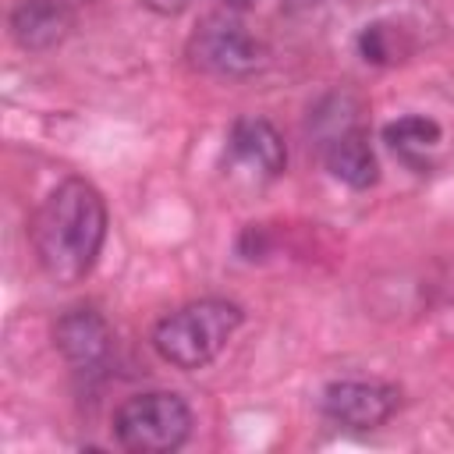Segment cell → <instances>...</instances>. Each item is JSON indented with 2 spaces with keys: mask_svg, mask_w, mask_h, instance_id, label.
<instances>
[{
  "mask_svg": "<svg viewBox=\"0 0 454 454\" xmlns=\"http://www.w3.org/2000/svg\"><path fill=\"white\" fill-rule=\"evenodd\" d=\"M238 326H241V309L234 301L202 298V301H188L174 309L170 316H163L153 330V348L174 369L195 372L227 348Z\"/></svg>",
  "mask_w": 454,
  "mask_h": 454,
  "instance_id": "7a4b0ae2",
  "label": "cell"
},
{
  "mask_svg": "<svg viewBox=\"0 0 454 454\" xmlns=\"http://www.w3.org/2000/svg\"><path fill=\"white\" fill-rule=\"evenodd\" d=\"M32 248L39 270L57 287L82 284L106 241V202L85 177L60 181L32 216Z\"/></svg>",
  "mask_w": 454,
  "mask_h": 454,
  "instance_id": "6da1fadb",
  "label": "cell"
},
{
  "mask_svg": "<svg viewBox=\"0 0 454 454\" xmlns=\"http://www.w3.org/2000/svg\"><path fill=\"white\" fill-rule=\"evenodd\" d=\"M319 404H323V415L337 426L376 429L397 411L401 390L394 383H380V380H340L323 390Z\"/></svg>",
  "mask_w": 454,
  "mask_h": 454,
  "instance_id": "5b68a950",
  "label": "cell"
},
{
  "mask_svg": "<svg viewBox=\"0 0 454 454\" xmlns=\"http://www.w3.org/2000/svg\"><path fill=\"white\" fill-rule=\"evenodd\" d=\"M227 156L238 170H245L255 181H273L287 167V149L277 128L266 117H238L227 135Z\"/></svg>",
  "mask_w": 454,
  "mask_h": 454,
  "instance_id": "8992f818",
  "label": "cell"
},
{
  "mask_svg": "<svg viewBox=\"0 0 454 454\" xmlns=\"http://www.w3.org/2000/svg\"><path fill=\"white\" fill-rule=\"evenodd\" d=\"M192 433V408L174 390L128 397L114 411V436L131 454H170Z\"/></svg>",
  "mask_w": 454,
  "mask_h": 454,
  "instance_id": "3957f363",
  "label": "cell"
},
{
  "mask_svg": "<svg viewBox=\"0 0 454 454\" xmlns=\"http://www.w3.org/2000/svg\"><path fill=\"white\" fill-rule=\"evenodd\" d=\"M383 142H387L394 153H401L404 160H415V156H422L426 149H433V145L440 142V124H436L433 117L411 114V117H401V121L387 124V128H383Z\"/></svg>",
  "mask_w": 454,
  "mask_h": 454,
  "instance_id": "30bf717a",
  "label": "cell"
},
{
  "mask_svg": "<svg viewBox=\"0 0 454 454\" xmlns=\"http://www.w3.org/2000/svg\"><path fill=\"white\" fill-rule=\"evenodd\" d=\"M326 170L344 181L348 188H369L376 184L380 177V163H376V153L369 145V135L362 128H340L330 142H326Z\"/></svg>",
  "mask_w": 454,
  "mask_h": 454,
  "instance_id": "9c48e42d",
  "label": "cell"
},
{
  "mask_svg": "<svg viewBox=\"0 0 454 454\" xmlns=\"http://www.w3.org/2000/svg\"><path fill=\"white\" fill-rule=\"evenodd\" d=\"M71 32V11L60 0H14L11 35L25 50H50Z\"/></svg>",
  "mask_w": 454,
  "mask_h": 454,
  "instance_id": "ba28073f",
  "label": "cell"
},
{
  "mask_svg": "<svg viewBox=\"0 0 454 454\" xmlns=\"http://www.w3.org/2000/svg\"><path fill=\"white\" fill-rule=\"evenodd\" d=\"M188 60L192 67L216 78H245L266 64V46L241 25L238 11L223 7L199 21V28L188 39Z\"/></svg>",
  "mask_w": 454,
  "mask_h": 454,
  "instance_id": "277c9868",
  "label": "cell"
},
{
  "mask_svg": "<svg viewBox=\"0 0 454 454\" xmlns=\"http://www.w3.org/2000/svg\"><path fill=\"white\" fill-rule=\"evenodd\" d=\"M57 351L74 365V369H96L110 355V326L92 305H78L64 312L53 326Z\"/></svg>",
  "mask_w": 454,
  "mask_h": 454,
  "instance_id": "52a82bcc",
  "label": "cell"
},
{
  "mask_svg": "<svg viewBox=\"0 0 454 454\" xmlns=\"http://www.w3.org/2000/svg\"><path fill=\"white\" fill-rule=\"evenodd\" d=\"M220 4H223L227 11H245V7L252 4V0H220Z\"/></svg>",
  "mask_w": 454,
  "mask_h": 454,
  "instance_id": "7c38bea8",
  "label": "cell"
},
{
  "mask_svg": "<svg viewBox=\"0 0 454 454\" xmlns=\"http://www.w3.org/2000/svg\"><path fill=\"white\" fill-rule=\"evenodd\" d=\"M142 7H149L153 14H163V18H170V14H181V11H188V7H192V0H142Z\"/></svg>",
  "mask_w": 454,
  "mask_h": 454,
  "instance_id": "8fae6325",
  "label": "cell"
}]
</instances>
